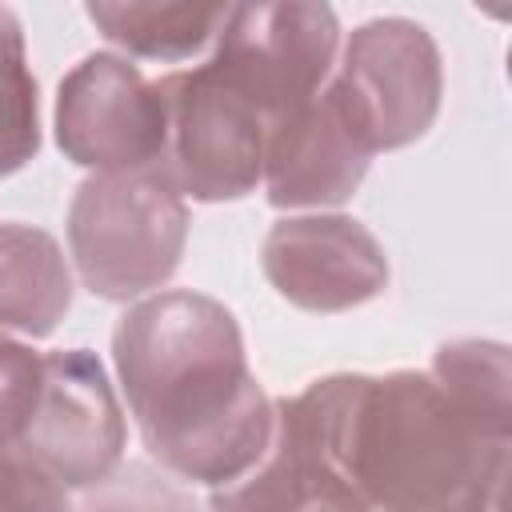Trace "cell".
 I'll return each mask as SVG.
<instances>
[{"label":"cell","instance_id":"obj_17","mask_svg":"<svg viewBox=\"0 0 512 512\" xmlns=\"http://www.w3.org/2000/svg\"><path fill=\"white\" fill-rule=\"evenodd\" d=\"M44 388V352L28 340L0 336V456L16 452Z\"/></svg>","mask_w":512,"mask_h":512},{"label":"cell","instance_id":"obj_9","mask_svg":"<svg viewBox=\"0 0 512 512\" xmlns=\"http://www.w3.org/2000/svg\"><path fill=\"white\" fill-rule=\"evenodd\" d=\"M124 448L128 420L104 360L88 348L44 352L40 404L16 452L68 492H84L124 464Z\"/></svg>","mask_w":512,"mask_h":512},{"label":"cell","instance_id":"obj_16","mask_svg":"<svg viewBox=\"0 0 512 512\" xmlns=\"http://www.w3.org/2000/svg\"><path fill=\"white\" fill-rule=\"evenodd\" d=\"M72 512H204V504L156 464L124 460L100 484L84 488L72 500Z\"/></svg>","mask_w":512,"mask_h":512},{"label":"cell","instance_id":"obj_4","mask_svg":"<svg viewBox=\"0 0 512 512\" xmlns=\"http://www.w3.org/2000/svg\"><path fill=\"white\" fill-rule=\"evenodd\" d=\"M328 100L376 152H396L428 136L444 100V60L432 32L408 16H376L340 40Z\"/></svg>","mask_w":512,"mask_h":512},{"label":"cell","instance_id":"obj_13","mask_svg":"<svg viewBox=\"0 0 512 512\" xmlns=\"http://www.w3.org/2000/svg\"><path fill=\"white\" fill-rule=\"evenodd\" d=\"M84 16L96 32L120 48V56L180 64L212 48L224 28L228 4H136V0H92Z\"/></svg>","mask_w":512,"mask_h":512},{"label":"cell","instance_id":"obj_7","mask_svg":"<svg viewBox=\"0 0 512 512\" xmlns=\"http://www.w3.org/2000/svg\"><path fill=\"white\" fill-rule=\"evenodd\" d=\"M340 40V16L328 4H228L208 64L244 100H252L272 128L328 84Z\"/></svg>","mask_w":512,"mask_h":512},{"label":"cell","instance_id":"obj_18","mask_svg":"<svg viewBox=\"0 0 512 512\" xmlns=\"http://www.w3.org/2000/svg\"><path fill=\"white\" fill-rule=\"evenodd\" d=\"M0 512H72V492L20 452L0 456Z\"/></svg>","mask_w":512,"mask_h":512},{"label":"cell","instance_id":"obj_6","mask_svg":"<svg viewBox=\"0 0 512 512\" xmlns=\"http://www.w3.org/2000/svg\"><path fill=\"white\" fill-rule=\"evenodd\" d=\"M164 96V152L156 172L196 204L244 200L264 180L268 124L208 60L156 80Z\"/></svg>","mask_w":512,"mask_h":512},{"label":"cell","instance_id":"obj_8","mask_svg":"<svg viewBox=\"0 0 512 512\" xmlns=\"http://www.w3.org/2000/svg\"><path fill=\"white\" fill-rule=\"evenodd\" d=\"M52 132L88 172H144L164 152V96L120 52H88L56 84Z\"/></svg>","mask_w":512,"mask_h":512},{"label":"cell","instance_id":"obj_12","mask_svg":"<svg viewBox=\"0 0 512 512\" xmlns=\"http://www.w3.org/2000/svg\"><path fill=\"white\" fill-rule=\"evenodd\" d=\"M72 264L52 232L20 220L0 224V336L44 340L72 308Z\"/></svg>","mask_w":512,"mask_h":512},{"label":"cell","instance_id":"obj_5","mask_svg":"<svg viewBox=\"0 0 512 512\" xmlns=\"http://www.w3.org/2000/svg\"><path fill=\"white\" fill-rule=\"evenodd\" d=\"M340 424L344 372L272 400L264 456L240 480L212 488L208 512H368L344 468Z\"/></svg>","mask_w":512,"mask_h":512},{"label":"cell","instance_id":"obj_11","mask_svg":"<svg viewBox=\"0 0 512 512\" xmlns=\"http://www.w3.org/2000/svg\"><path fill=\"white\" fill-rule=\"evenodd\" d=\"M368 148L344 124L328 92L280 116L264 140V196L280 212H324L356 196L368 176Z\"/></svg>","mask_w":512,"mask_h":512},{"label":"cell","instance_id":"obj_15","mask_svg":"<svg viewBox=\"0 0 512 512\" xmlns=\"http://www.w3.org/2000/svg\"><path fill=\"white\" fill-rule=\"evenodd\" d=\"M40 152V100L28 68L24 24L0 4V180L16 176Z\"/></svg>","mask_w":512,"mask_h":512},{"label":"cell","instance_id":"obj_10","mask_svg":"<svg viewBox=\"0 0 512 512\" xmlns=\"http://www.w3.org/2000/svg\"><path fill=\"white\" fill-rule=\"evenodd\" d=\"M264 280L292 308L336 316L384 296L392 268L376 232L344 212L280 216L260 248Z\"/></svg>","mask_w":512,"mask_h":512},{"label":"cell","instance_id":"obj_1","mask_svg":"<svg viewBox=\"0 0 512 512\" xmlns=\"http://www.w3.org/2000/svg\"><path fill=\"white\" fill-rule=\"evenodd\" d=\"M112 364L148 456L180 484L212 492L264 456L272 396L224 300L160 288L128 304L112 328Z\"/></svg>","mask_w":512,"mask_h":512},{"label":"cell","instance_id":"obj_2","mask_svg":"<svg viewBox=\"0 0 512 512\" xmlns=\"http://www.w3.org/2000/svg\"><path fill=\"white\" fill-rule=\"evenodd\" d=\"M508 444L420 368L344 372V468L368 512H504Z\"/></svg>","mask_w":512,"mask_h":512},{"label":"cell","instance_id":"obj_14","mask_svg":"<svg viewBox=\"0 0 512 512\" xmlns=\"http://www.w3.org/2000/svg\"><path fill=\"white\" fill-rule=\"evenodd\" d=\"M436 388L488 436L512 440V356L500 340L460 336L432 352L424 368Z\"/></svg>","mask_w":512,"mask_h":512},{"label":"cell","instance_id":"obj_3","mask_svg":"<svg viewBox=\"0 0 512 512\" xmlns=\"http://www.w3.org/2000/svg\"><path fill=\"white\" fill-rule=\"evenodd\" d=\"M188 200L156 172H92L68 204V260L76 280L112 304L160 292L188 244Z\"/></svg>","mask_w":512,"mask_h":512}]
</instances>
